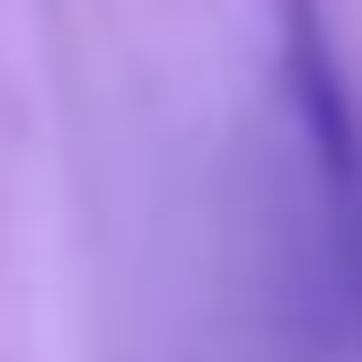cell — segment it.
I'll list each match as a JSON object with an SVG mask.
<instances>
[{
  "label": "cell",
  "instance_id": "6da1fadb",
  "mask_svg": "<svg viewBox=\"0 0 362 362\" xmlns=\"http://www.w3.org/2000/svg\"><path fill=\"white\" fill-rule=\"evenodd\" d=\"M274 88H283V115L300 133V159H310L318 194H327L336 274L362 292V98H354L327 0H274Z\"/></svg>",
  "mask_w": 362,
  "mask_h": 362
}]
</instances>
